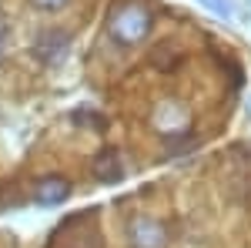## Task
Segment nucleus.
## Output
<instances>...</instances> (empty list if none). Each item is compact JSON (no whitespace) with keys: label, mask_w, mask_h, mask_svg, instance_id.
Segmentation results:
<instances>
[{"label":"nucleus","mask_w":251,"mask_h":248,"mask_svg":"<svg viewBox=\"0 0 251 248\" xmlns=\"http://www.w3.org/2000/svg\"><path fill=\"white\" fill-rule=\"evenodd\" d=\"M67 44H71L67 34H60V30H47V34H40V37H37L34 54H37L44 64H57V60L67 57Z\"/></svg>","instance_id":"4"},{"label":"nucleus","mask_w":251,"mask_h":248,"mask_svg":"<svg viewBox=\"0 0 251 248\" xmlns=\"http://www.w3.org/2000/svg\"><path fill=\"white\" fill-rule=\"evenodd\" d=\"M74 121H80V124H94V128H104V117L94 114V111H77Z\"/></svg>","instance_id":"8"},{"label":"nucleus","mask_w":251,"mask_h":248,"mask_svg":"<svg viewBox=\"0 0 251 248\" xmlns=\"http://www.w3.org/2000/svg\"><path fill=\"white\" fill-rule=\"evenodd\" d=\"M34 7H40V10H60V7H67L71 0H30Z\"/></svg>","instance_id":"9"},{"label":"nucleus","mask_w":251,"mask_h":248,"mask_svg":"<svg viewBox=\"0 0 251 248\" xmlns=\"http://www.w3.org/2000/svg\"><path fill=\"white\" fill-rule=\"evenodd\" d=\"M201 3H204L208 10H214L218 17H231V3H228V0H201Z\"/></svg>","instance_id":"7"},{"label":"nucleus","mask_w":251,"mask_h":248,"mask_svg":"<svg viewBox=\"0 0 251 248\" xmlns=\"http://www.w3.org/2000/svg\"><path fill=\"white\" fill-rule=\"evenodd\" d=\"M60 248H104V238L91 225V218H71L64 225V242H60Z\"/></svg>","instance_id":"3"},{"label":"nucleus","mask_w":251,"mask_h":248,"mask_svg":"<svg viewBox=\"0 0 251 248\" xmlns=\"http://www.w3.org/2000/svg\"><path fill=\"white\" fill-rule=\"evenodd\" d=\"M3 37H7V27H3V24H0V40H3Z\"/></svg>","instance_id":"10"},{"label":"nucleus","mask_w":251,"mask_h":248,"mask_svg":"<svg viewBox=\"0 0 251 248\" xmlns=\"http://www.w3.org/2000/svg\"><path fill=\"white\" fill-rule=\"evenodd\" d=\"M67 194H71V181L60 178V174H47V178H40L37 188H34V198H37L40 205H60Z\"/></svg>","instance_id":"6"},{"label":"nucleus","mask_w":251,"mask_h":248,"mask_svg":"<svg viewBox=\"0 0 251 248\" xmlns=\"http://www.w3.org/2000/svg\"><path fill=\"white\" fill-rule=\"evenodd\" d=\"M148 30H151V14L137 3H121L111 14V34L121 44H137L148 37Z\"/></svg>","instance_id":"1"},{"label":"nucleus","mask_w":251,"mask_h":248,"mask_svg":"<svg viewBox=\"0 0 251 248\" xmlns=\"http://www.w3.org/2000/svg\"><path fill=\"white\" fill-rule=\"evenodd\" d=\"M127 238L134 248H164L168 245V231L161 221L154 218H144V215H134L127 221Z\"/></svg>","instance_id":"2"},{"label":"nucleus","mask_w":251,"mask_h":248,"mask_svg":"<svg viewBox=\"0 0 251 248\" xmlns=\"http://www.w3.org/2000/svg\"><path fill=\"white\" fill-rule=\"evenodd\" d=\"M91 171H94V178L100 181V185H114V181H121L124 165H121V154H117V148H104V151L94 158Z\"/></svg>","instance_id":"5"}]
</instances>
